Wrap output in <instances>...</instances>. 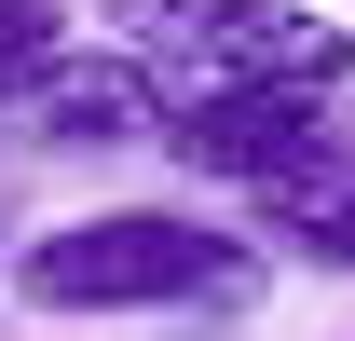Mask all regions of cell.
<instances>
[{
    "label": "cell",
    "mask_w": 355,
    "mask_h": 341,
    "mask_svg": "<svg viewBox=\"0 0 355 341\" xmlns=\"http://www.w3.org/2000/svg\"><path fill=\"white\" fill-rule=\"evenodd\" d=\"M14 300L28 314H246L260 300V246H232L219 218H178V205H96L55 218L42 246L14 259Z\"/></svg>",
    "instance_id": "1"
},
{
    "label": "cell",
    "mask_w": 355,
    "mask_h": 341,
    "mask_svg": "<svg viewBox=\"0 0 355 341\" xmlns=\"http://www.w3.org/2000/svg\"><path fill=\"white\" fill-rule=\"evenodd\" d=\"M110 42H137L150 69H191V96L219 82L355 96V28L314 0H110Z\"/></svg>",
    "instance_id": "2"
},
{
    "label": "cell",
    "mask_w": 355,
    "mask_h": 341,
    "mask_svg": "<svg viewBox=\"0 0 355 341\" xmlns=\"http://www.w3.org/2000/svg\"><path fill=\"white\" fill-rule=\"evenodd\" d=\"M342 137H355L342 96H287V82H219V96H178V110H164V150H178L191 177H232L246 205H260L273 177L328 164Z\"/></svg>",
    "instance_id": "3"
},
{
    "label": "cell",
    "mask_w": 355,
    "mask_h": 341,
    "mask_svg": "<svg viewBox=\"0 0 355 341\" xmlns=\"http://www.w3.org/2000/svg\"><path fill=\"white\" fill-rule=\"evenodd\" d=\"M0 110H14V137H42V150H123V137H164L178 96H164V69L137 42H96V55H42Z\"/></svg>",
    "instance_id": "4"
},
{
    "label": "cell",
    "mask_w": 355,
    "mask_h": 341,
    "mask_svg": "<svg viewBox=\"0 0 355 341\" xmlns=\"http://www.w3.org/2000/svg\"><path fill=\"white\" fill-rule=\"evenodd\" d=\"M260 232L287 259H314V273H355V137L328 150V164L273 177V191H260Z\"/></svg>",
    "instance_id": "5"
},
{
    "label": "cell",
    "mask_w": 355,
    "mask_h": 341,
    "mask_svg": "<svg viewBox=\"0 0 355 341\" xmlns=\"http://www.w3.org/2000/svg\"><path fill=\"white\" fill-rule=\"evenodd\" d=\"M42 55H69V14H55V0H0V96L28 82Z\"/></svg>",
    "instance_id": "6"
}]
</instances>
